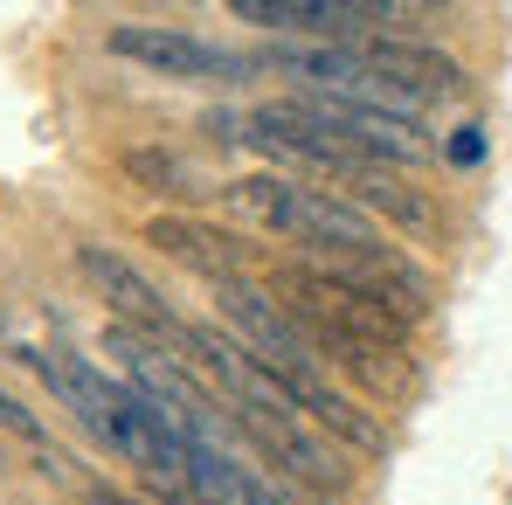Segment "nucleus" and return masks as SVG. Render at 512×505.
Listing matches in <instances>:
<instances>
[{
  "label": "nucleus",
  "instance_id": "f257e3e1",
  "mask_svg": "<svg viewBox=\"0 0 512 505\" xmlns=\"http://www.w3.org/2000/svg\"><path fill=\"white\" fill-rule=\"evenodd\" d=\"M229 201L256 215V222H270L277 236H298V243H312V250H340V263H381L388 250V236L353 208L340 194H326V187H298V180H284V173H243L236 187H229Z\"/></svg>",
  "mask_w": 512,
  "mask_h": 505
},
{
  "label": "nucleus",
  "instance_id": "f03ea898",
  "mask_svg": "<svg viewBox=\"0 0 512 505\" xmlns=\"http://www.w3.org/2000/svg\"><path fill=\"white\" fill-rule=\"evenodd\" d=\"M111 49L125 63H146L160 77H187V84H208V77H250V56H229L222 42L194 35V28H153V21H118L111 28Z\"/></svg>",
  "mask_w": 512,
  "mask_h": 505
},
{
  "label": "nucleus",
  "instance_id": "7ed1b4c3",
  "mask_svg": "<svg viewBox=\"0 0 512 505\" xmlns=\"http://www.w3.org/2000/svg\"><path fill=\"white\" fill-rule=\"evenodd\" d=\"M77 270H84L90 291H97V298H104V305H111L132 333H160V339H180V333H187V326L173 319V298L153 284V277H146V270H132L118 250L84 243V250H77Z\"/></svg>",
  "mask_w": 512,
  "mask_h": 505
},
{
  "label": "nucleus",
  "instance_id": "20e7f679",
  "mask_svg": "<svg viewBox=\"0 0 512 505\" xmlns=\"http://www.w3.org/2000/svg\"><path fill=\"white\" fill-rule=\"evenodd\" d=\"M146 243L167 250V256H180V263L201 270L208 284L243 277V270L256 263L250 243H236V236H222V229H208V222H180V215H153V222H146Z\"/></svg>",
  "mask_w": 512,
  "mask_h": 505
},
{
  "label": "nucleus",
  "instance_id": "39448f33",
  "mask_svg": "<svg viewBox=\"0 0 512 505\" xmlns=\"http://www.w3.org/2000/svg\"><path fill=\"white\" fill-rule=\"evenodd\" d=\"M229 416H236V409H229ZM236 429H250L291 478H305V485H319V492H340L346 485V471H340V457L326 450V436H312L298 416H236Z\"/></svg>",
  "mask_w": 512,
  "mask_h": 505
},
{
  "label": "nucleus",
  "instance_id": "423d86ee",
  "mask_svg": "<svg viewBox=\"0 0 512 505\" xmlns=\"http://www.w3.org/2000/svg\"><path fill=\"white\" fill-rule=\"evenodd\" d=\"M21 360L49 381V395L84 422L90 436H104V443H111V395H118V381H104L97 367H84V360H77V353H63V346H49V353H21Z\"/></svg>",
  "mask_w": 512,
  "mask_h": 505
},
{
  "label": "nucleus",
  "instance_id": "0eeeda50",
  "mask_svg": "<svg viewBox=\"0 0 512 505\" xmlns=\"http://www.w3.org/2000/svg\"><path fill=\"white\" fill-rule=\"evenodd\" d=\"M187 492L208 505H284V492L256 464L215 450V443H187Z\"/></svg>",
  "mask_w": 512,
  "mask_h": 505
},
{
  "label": "nucleus",
  "instance_id": "6e6552de",
  "mask_svg": "<svg viewBox=\"0 0 512 505\" xmlns=\"http://www.w3.org/2000/svg\"><path fill=\"white\" fill-rule=\"evenodd\" d=\"M298 409L319 422V436H340V443H353V450H388V429L367 416L360 402H346V395H333L326 381H312V388H298Z\"/></svg>",
  "mask_w": 512,
  "mask_h": 505
},
{
  "label": "nucleus",
  "instance_id": "1a4fd4ad",
  "mask_svg": "<svg viewBox=\"0 0 512 505\" xmlns=\"http://www.w3.org/2000/svg\"><path fill=\"white\" fill-rule=\"evenodd\" d=\"M340 187H353V201L360 208H381V215H395L402 229H429V208L395 180V173H381L374 160H360V167H346L340 173Z\"/></svg>",
  "mask_w": 512,
  "mask_h": 505
},
{
  "label": "nucleus",
  "instance_id": "9d476101",
  "mask_svg": "<svg viewBox=\"0 0 512 505\" xmlns=\"http://www.w3.org/2000/svg\"><path fill=\"white\" fill-rule=\"evenodd\" d=\"M125 173L146 180V187H167V194H180V201H201V180L180 167L173 153H125Z\"/></svg>",
  "mask_w": 512,
  "mask_h": 505
},
{
  "label": "nucleus",
  "instance_id": "9b49d317",
  "mask_svg": "<svg viewBox=\"0 0 512 505\" xmlns=\"http://www.w3.org/2000/svg\"><path fill=\"white\" fill-rule=\"evenodd\" d=\"M443 160H450V167H478V160H485V132H478V125H457L450 146H443Z\"/></svg>",
  "mask_w": 512,
  "mask_h": 505
},
{
  "label": "nucleus",
  "instance_id": "f8f14e48",
  "mask_svg": "<svg viewBox=\"0 0 512 505\" xmlns=\"http://www.w3.org/2000/svg\"><path fill=\"white\" fill-rule=\"evenodd\" d=\"M0 429H14V436H28V443H42V422L28 416V409H21V402H14L7 388H0Z\"/></svg>",
  "mask_w": 512,
  "mask_h": 505
},
{
  "label": "nucleus",
  "instance_id": "ddd939ff",
  "mask_svg": "<svg viewBox=\"0 0 512 505\" xmlns=\"http://www.w3.org/2000/svg\"><path fill=\"white\" fill-rule=\"evenodd\" d=\"M90 505H146V499H132V492H111V485H97V492H90Z\"/></svg>",
  "mask_w": 512,
  "mask_h": 505
}]
</instances>
